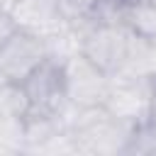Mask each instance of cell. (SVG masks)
Segmentation results:
<instances>
[{
  "instance_id": "obj_1",
  "label": "cell",
  "mask_w": 156,
  "mask_h": 156,
  "mask_svg": "<svg viewBox=\"0 0 156 156\" xmlns=\"http://www.w3.org/2000/svg\"><path fill=\"white\" fill-rule=\"evenodd\" d=\"M136 124L115 117L100 107H76L68 119V132L78 151L88 154H124L127 141Z\"/></svg>"
},
{
  "instance_id": "obj_2",
  "label": "cell",
  "mask_w": 156,
  "mask_h": 156,
  "mask_svg": "<svg viewBox=\"0 0 156 156\" xmlns=\"http://www.w3.org/2000/svg\"><path fill=\"white\" fill-rule=\"evenodd\" d=\"M129 39H132V32L124 27V22H119V20H93L78 32L76 46L98 68H102L107 76H115L124 66Z\"/></svg>"
},
{
  "instance_id": "obj_3",
  "label": "cell",
  "mask_w": 156,
  "mask_h": 156,
  "mask_svg": "<svg viewBox=\"0 0 156 156\" xmlns=\"http://www.w3.org/2000/svg\"><path fill=\"white\" fill-rule=\"evenodd\" d=\"M61 63H63L66 100L73 107H100V105H105L112 76H107L102 68H98L78 49L63 54Z\"/></svg>"
},
{
  "instance_id": "obj_4",
  "label": "cell",
  "mask_w": 156,
  "mask_h": 156,
  "mask_svg": "<svg viewBox=\"0 0 156 156\" xmlns=\"http://www.w3.org/2000/svg\"><path fill=\"white\" fill-rule=\"evenodd\" d=\"M20 85H22L27 100H29V110L58 115L61 122H63V127H66V119H68L73 105L66 100L61 56L51 54L49 58H44Z\"/></svg>"
},
{
  "instance_id": "obj_5",
  "label": "cell",
  "mask_w": 156,
  "mask_h": 156,
  "mask_svg": "<svg viewBox=\"0 0 156 156\" xmlns=\"http://www.w3.org/2000/svg\"><path fill=\"white\" fill-rule=\"evenodd\" d=\"M49 56H51L49 39L17 27L0 44V83H17L20 85Z\"/></svg>"
},
{
  "instance_id": "obj_6",
  "label": "cell",
  "mask_w": 156,
  "mask_h": 156,
  "mask_svg": "<svg viewBox=\"0 0 156 156\" xmlns=\"http://www.w3.org/2000/svg\"><path fill=\"white\" fill-rule=\"evenodd\" d=\"M149 98H151V80L117 73L112 76L110 93L102 107L124 122L139 124L149 119Z\"/></svg>"
},
{
  "instance_id": "obj_7",
  "label": "cell",
  "mask_w": 156,
  "mask_h": 156,
  "mask_svg": "<svg viewBox=\"0 0 156 156\" xmlns=\"http://www.w3.org/2000/svg\"><path fill=\"white\" fill-rule=\"evenodd\" d=\"M10 17L20 29L34 32L44 39H54L68 32L61 12V0H17L10 10Z\"/></svg>"
},
{
  "instance_id": "obj_8",
  "label": "cell",
  "mask_w": 156,
  "mask_h": 156,
  "mask_svg": "<svg viewBox=\"0 0 156 156\" xmlns=\"http://www.w3.org/2000/svg\"><path fill=\"white\" fill-rule=\"evenodd\" d=\"M119 73L154 80L156 78V37H136V34H132L129 49H127V58H124V66H122Z\"/></svg>"
},
{
  "instance_id": "obj_9",
  "label": "cell",
  "mask_w": 156,
  "mask_h": 156,
  "mask_svg": "<svg viewBox=\"0 0 156 156\" xmlns=\"http://www.w3.org/2000/svg\"><path fill=\"white\" fill-rule=\"evenodd\" d=\"M122 22L136 37H156V7L127 2L122 7Z\"/></svg>"
},
{
  "instance_id": "obj_10",
  "label": "cell",
  "mask_w": 156,
  "mask_h": 156,
  "mask_svg": "<svg viewBox=\"0 0 156 156\" xmlns=\"http://www.w3.org/2000/svg\"><path fill=\"white\" fill-rule=\"evenodd\" d=\"M15 29H17V24L12 22L10 12H7V10H0V44H2V41H5Z\"/></svg>"
},
{
  "instance_id": "obj_11",
  "label": "cell",
  "mask_w": 156,
  "mask_h": 156,
  "mask_svg": "<svg viewBox=\"0 0 156 156\" xmlns=\"http://www.w3.org/2000/svg\"><path fill=\"white\" fill-rule=\"evenodd\" d=\"M149 117L156 119V78L151 80V98H149Z\"/></svg>"
},
{
  "instance_id": "obj_12",
  "label": "cell",
  "mask_w": 156,
  "mask_h": 156,
  "mask_svg": "<svg viewBox=\"0 0 156 156\" xmlns=\"http://www.w3.org/2000/svg\"><path fill=\"white\" fill-rule=\"evenodd\" d=\"M127 2H141V5H149V7H156V0H127Z\"/></svg>"
}]
</instances>
